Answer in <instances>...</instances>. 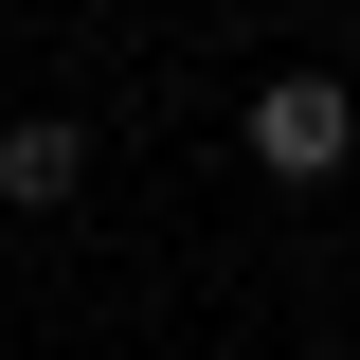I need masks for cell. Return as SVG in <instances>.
<instances>
[{
	"mask_svg": "<svg viewBox=\"0 0 360 360\" xmlns=\"http://www.w3.org/2000/svg\"><path fill=\"white\" fill-rule=\"evenodd\" d=\"M342 144H360V108H342V72H270L252 90V180H342Z\"/></svg>",
	"mask_w": 360,
	"mask_h": 360,
	"instance_id": "6da1fadb",
	"label": "cell"
},
{
	"mask_svg": "<svg viewBox=\"0 0 360 360\" xmlns=\"http://www.w3.org/2000/svg\"><path fill=\"white\" fill-rule=\"evenodd\" d=\"M90 198V108H18L0 127V217H72Z\"/></svg>",
	"mask_w": 360,
	"mask_h": 360,
	"instance_id": "7a4b0ae2",
	"label": "cell"
}]
</instances>
